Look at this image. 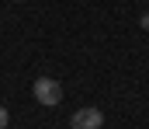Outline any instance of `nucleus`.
<instances>
[{"mask_svg": "<svg viewBox=\"0 0 149 129\" xmlns=\"http://www.w3.org/2000/svg\"><path fill=\"white\" fill-rule=\"evenodd\" d=\"M31 94H35V101L38 105H59L63 101V84L59 80H52V77H38L35 84H31Z\"/></svg>", "mask_w": 149, "mask_h": 129, "instance_id": "nucleus-1", "label": "nucleus"}, {"mask_svg": "<svg viewBox=\"0 0 149 129\" xmlns=\"http://www.w3.org/2000/svg\"><path fill=\"white\" fill-rule=\"evenodd\" d=\"M70 126L73 129H101L104 126V115H101V108H76L73 112V119H70Z\"/></svg>", "mask_w": 149, "mask_h": 129, "instance_id": "nucleus-2", "label": "nucleus"}, {"mask_svg": "<svg viewBox=\"0 0 149 129\" xmlns=\"http://www.w3.org/2000/svg\"><path fill=\"white\" fill-rule=\"evenodd\" d=\"M7 122H10V115H7V108L0 105V129H7Z\"/></svg>", "mask_w": 149, "mask_h": 129, "instance_id": "nucleus-3", "label": "nucleus"}, {"mask_svg": "<svg viewBox=\"0 0 149 129\" xmlns=\"http://www.w3.org/2000/svg\"><path fill=\"white\" fill-rule=\"evenodd\" d=\"M139 25H142V28L149 32V14H142V18H139Z\"/></svg>", "mask_w": 149, "mask_h": 129, "instance_id": "nucleus-4", "label": "nucleus"}]
</instances>
